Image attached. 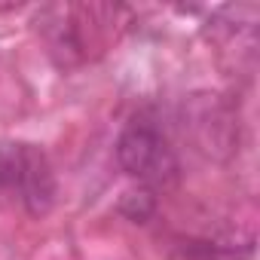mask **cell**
<instances>
[{"instance_id": "cell-2", "label": "cell", "mask_w": 260, "mask_h": 260, "mask_svg": "<svg viewBox=\"0 0 260 260\" xmlns=\"http://www.w3.org/2000/svg\"><path fill=\"white\" fill-rule=\"evenodd\" d=\"M116 159L132 178L150 187H166L178 178V156L169 147L166 135L150 122H132L119 135Z\"/></svg>"}, {"instance_id": "cell-1", "label": "cell", "mask_w": 260, "mask_h": 260, "mask_svg": "<svg viewBox=\"0 0 260 260\" xmlns=\"http://www.w3.org/2000/svg\"><path fill=\"white\" fill-rule=\"evenodd\" d=\"M0 190H16L22 205L40 217L55 202V175L34 144H0Z\"/></svg>"}]
</instances>
